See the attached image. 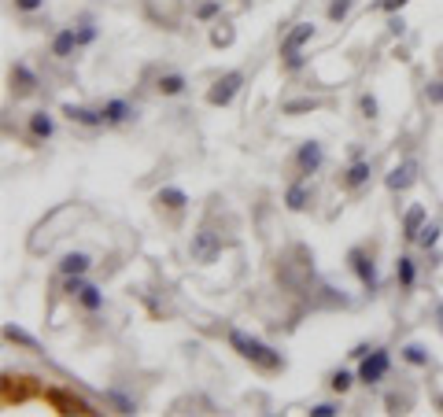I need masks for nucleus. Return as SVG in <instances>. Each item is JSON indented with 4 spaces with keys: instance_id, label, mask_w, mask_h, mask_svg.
Here are the masks:
<instances>
[{
    "instance_id": "1",
    "label": "nucleus",
    "mask_w": 443,
    "mask_h": 417,
    "mask_svg": "<svg viewBox=\"0 0 443 417\" xmlns=\"http://www.w3.org/2000/svg\"><path fill=\"white\" fill-rule=\"evenodd\" d=\"M229 344H233V351L240 358H248V362H255L259 370H281L285 365V358L277 355L273 347H266L262 340H255V336H248V332H240V329H229Z\"/></svg>"
},
{
    "instance_id": "2",
    "label": "nucleus",
    "mask_w": 443,
    "mask_h": 417,
    "mask_svg": "<svg viewBox=\"0 0 443 417\" xmlns=\"http://www.w3.org/2000/svg\"><path fill=\"white\" fill-rule=\"evenodd\" d=\"M240 85H244V74H240V71L222 74L218 82L207 89V104H211V107H225V104H233V96L240 92Z\"/></svg>"
},
{
    "instance_id": "3",
    "label": "nucleus",
    "mask_w": 443,
    "mask_h": 417,
    "mask_svg": "<svg viewBox=\"0 0 443 417\" xmlns=\"http://www.w3.org/2000/svg\"><path fill=\"white\" fill-rule=\"evenodd\" d=\"M388 370H391V355H388V347H373V351H366V355H362V365H358V380L377 384Z\"/></svg>"
},
{
    "instance_id": "4",
    "label": "nucleus",
    "mask_w": 443,
    "mask_h": 417,
    "mask_svg": "<svg viewBox=\"0 0 443 417\" xmlns=\"http://www.w3.org/2000/svg\"><path fill=\"white\" fill-rule=\"evenodd\" d=\"M189 255H192L196 262H215L218 255H222V236H218V233H211V229H200V233H192Z\"/></svg>"
},
{
    "instance_id": "5",
    "label": "nucleus",
    "mask_w": 443,
    "mask_h": 417,
    "mask_svg": "<svg viewBox=\"0 0 443 417\" xmlns=\"http://www.w3.org/2000/svg\"><path fill=\"white\" fill-rule=\"evenodd\" d=\"M351 270L358 274V281H362L366 292H377V266H373V259L366 251H358V248L351 251Z\"/></svg>"
},
{
    "instance_id": "6",
    "label": "nucleus",
    "mask_w": 443,
    "mask_h": 417,
    "mask_svg": "<svg viewBox=\"0 0 443 417\" xmlns=\"http://www.w3.org/2000/svg\"><path fill=\"white\" fill-rule=\"evenodd\" d=\"M310 37H314V23H295V30L281 41V56H285V59H288V56H300V48H303Z\"/></svg>"
},
{
    "instance_id": "7",
    "label": "nucleus",
    "mask_w": 443,
    "mask_h": 417,
    "mask_svg": "<svg viewBox=\"0 0 443 417\" xmlns=\"http://www.w3.org/2000/svg\"><path fill=\"white\" fill-rule=\"evenodd\" d=\"M414 181H418V163H414V159H406V163H399V167H396V170H391L388 178H384V185H388L391 192H403V188H410Z\"/></svg>"
},
{
    "instance_id": "8",
    "label": "nucleus",
    "mask_w": 443,
    "mask_h": 417,
    "mask_svg": "<svg viewBox=\"0 0 443 417\" xmlns=\"http://www.w3.org/2000/svg\"><path fill=\"white\" fill-rule=\"evenodd\" d=\"M321 163H325V152H321L318 140H307L303 148H300V155H295V167H300V174H314Z\"/></svg>"
},
{
    "instance_id": "9",
    "label": "nucleus",
    "mask_w": 443,
    "mask_h": 417,
    "mask_svg": "<svg viewBox=\"0 0 443 417\" xmlns=\"http://www.w3.org/2000/svg\"><path fill=\"white\" fill-rule=\"evenodd\" d=\"M63 115H67L71 122H78V126H89V130H96V126H107L104 111H93V107H78V104H67V107H63Z\"/></svg>"
},
{
    "instance_id": "10",
    "label": "nucleus",
    "mask_w": 443,
    "mask_h": 417,
    "mask_svg": "<svg viewBox=\"0 0 443 417\" xmlns=\"http://www.w3.org/2000/svg\"><path fill=\"white\" fill-rule=\"evenodd\" d=\"M100 111H104L107 126H126L129 119H137V107H134V104H126V100H107Z\"/></svg>"
},
{
    "instance_id": "11",
    "label": "nucleus",
    "mask_w": 443,
    "mask_h": 417,
    "mask_svg": "<svg viewBox=\"0 0 443 417\" xmlns=\"http://www.w3.org/2000/svg\"><path fill=\"white\" fill-rule=\"evenodd\" d=\"M74 48H78V30H74V26H63L59 34L52 37V56L71 59V56H74Z\"/></svg>"
},
{
    "instance_id": "12",
    "label": "nucleus",
    "mask_w": 443,
    "mask_h": 417,
    "mask_svg": "<svg viewBox=\"0 0 443 417\" xmlns=\"http://www.w3.org/2000/svg\"><path fill=\"white\" fill-rule=\"evenodd\" d=\"M52 133H56L52 115H48V111H34V115H30V137H34V140H48Z\"/></svg>"
},
{
    "instance_id": "13",
    "label": "nucleus",
    "mask_w": 443,
    "mask_h": 417,
    "mask_svg": "<svg viewBox=\"0 0 443 417\" xmlns=\"http://www.w3.org/2000/svg\"><path fill=\"white\" fill-rule=\"evenodd\" d=\"M89 266H93V259H89L85 251H71V255H63L59 274H63V277H71V274H85Z\"/></svg>"
},
{
    "instance_id": "14",
    "label": "nucleus",
    "mask_w": 443,
    "mask_h": 417,
    "mask_svg": "<svg viewBox=\"0 0 443 417\" xmlns=\"http://www.w3.org/2000/svg\"><path fill=\"white\" fill-rule=\"evenodd\" d=\"M421 226H425V207H410L406 218H403V236L406 240H418Z\"/></svg>"
},
{
    "instance_id": "15",
    "label": "nucleus",
    "mask_w": 443,
    "mask_h": 417,
    "mask_svg": "<svg viewBox=\"0 0 443 417\" xmlns=\"http://www.w3.org/2000/svg\"><path fill=\"white\" fill-rule=\"evenodd\" d=\"M396 277H399L403 288H414V281H418V266H414V259H410V255H399V262H396Z\"/></svg>"
},
{
    "instance_id": "16",
    "label": "nucleus",
    "mask_w": 443,
    "mask_h": 417,
    "mask_svg": "<svg viewBox=\"0 0 443 417\" xmlns=\"http://www.w3.org/2000/svg\"><path fill=\"white\" fill-rule=\"evenodd\" d=\"M285 203L292 207V211H303V207L310 203V188H307V185H300V181H295V185H288V192H285Z\"/></svg>"
},
{
    "instance_id": "17",
    "label": "nucleus",
    "mask_w": 443,
    "mask_h": 417,
    "mask_svg": "<svg viewBox=\"0 0 443 417\" xmlns=\"http://www.w3.org/2000/svg\"><path fill=\"white\" fill-rule=\"evenodd\" d=\"M11 82L19 85V92H30V89L37 85V78H34V71H30V67H23V63H15V67H11Z\"/></svg>"
},
{
    "instance_id": "18",
    "label": "nucleus",
    "mask_w": 443,
    "mask_h": 417,
    "mask_svg": "<svg viewBox=\"0 0 443 417\" xmlns=\"http://www.w3.org/2000/svg\"><path fill=\"white\" fill-rule=\"evenodd\" d=\"M366 181H370V163H351V170L343 174V185H348V188H358Z\"/></svg>"
},
{
    "instance_id": "19",
    "label": "nucleus",
    "mask_w": 443,
    "mask_h": 417,
    "mask_svg": "<svg viewBox=\"0 0 443 417\" xmlns=\"http://www.w3.org/2000/svg\"><path fill=\"white\" fill-rule=\"evenodd\" d=\"M159 92L163 96H182L185 92V78L182 74H163L159 78Z\"/></svg>"
},
{
    "instance_id": "20",
    "label": "nucleus",
    "mask_w": 443,
    "mask_h": 417,
    "mask_svg": "<svg viewBox=\"0 0 443 417\" xmlns=\"http://www.w3.org/2000/svg\"><path fill=\"white\" fill-rule=\"evenodd\" d=\"M155 200H159L163 207H174V211H182V207L189 203V196H185V192H182V188H163V192H159V196H155Z\"/></svg>"
},
{
    "instance_id": "21",
    "label": "nucleus",
    "mask_w": 443,
    "mask_h": 417,
    "mask_svg": "<svg viewBox=\"0 0 443 417\" xmlns=\"http://www.w3.org/2000/svg\"><path fill=\"white\" fill-rule=\"evenodd\" d=\"M78 299H81V307H85V310H100L104 307V292L96 284H85V292H81Z\"/></svg>"
},
{
    "instance_id": "22",
    "label": "nucleus",
    "mask_w": 443,
    "mask_h": 417,
    "mask_svg": "<svg viewBox=\"0 0 443 417\" xmlns=\"http://www.w3.org/2000/svg\"><path fill=\"white\" fill-rule=\"evenodd\" d=\"M314 107H321L318 96H303V100H288L285 104V115H303V111H314Z\"/></svg>"
},
{
    "instance_id": "23",
    "label": "nucleus",
    "mask_w": 443,
    "mask_h": 417,
    "mask_svg": "<svg viewBox=\"0 0 443 417\" xmlns=\"http://www.w3.org/2000/svg\"><path fill=\"white\" fill-rule=\"evenodd\" d=\"M436 240H439V226H436V222H425V226H421V233H418V240H414V244H421L425 251H429V248H436Z\"/></svg>"
},
{
    "instance_id": "24",
    "label": "nucleus",
    "mask_w": 443,
    "mask_h": 417,
    "mask_svg": "<svg viewBox=\"0 0 443 417\" xmlns=\"http://www.w3.org/2000/svg\"><path fill=\"white\" fill-rule=\"evenodd\" d=\"M4 336H8V340H15V344H23V347H30V351H37V340L30 332H23L19 325H4Z\"/></svg>"
},
{
    "instance_id": "25",
    "label": "nucleus",
    "mask_w": 443,
    "mask_h": 417,
    "mask_svg": "<svg viewBox=\"0 0 443 417\" xmlns=\"http://www.w3.org/2000/svg\"><path fill=\"white\" fill-rule=\"evenodd\" d=\"M403 358H406L410 365H429V351L418 347V344H406V347H403Z\"/></svg>"
},
{
    "instance_id": "26",
    "label": "nucleus",
    "mask_w": 443,
    "mask_h": 417,
    "mask_svg": "<svg viewBox=\"0 0 443 417\" xmlns=\"http://www.w3.org/2000/svg\"><path fill=\"white\" fill-rule=\"evenodd\" d=\"M351 4H355V0H333V4H329V19H333V23H340L343 15L351 11Z\"/></svg>"
},
{
    "instance_id": "27",
    "label": "nucleus",
    "mask_w": 443,
    "mask_h": 417,
    "mask_svg": "<svg viewBox=\"0 0 443 417\" xmlns=\"http://www.w3.org/2000/svg\"><path fill=\"white\" fill-rule=\"evenodd\" d=\"M351 380H355V377H351L348 370H340V373H333L329 384H333V392H348V388H351Z\"/></svg>"
},
{
    "instance_id": "28",
    "label": "nucleus",
    "mask_w": 443,
    "mask_h": 417,
    "mask_svg": "<svg viewBox=\"0 0 443 417\" xmlns=\"http://www.w3.org/2000/svg\"><path fill=\"white\" fill-rule=\"evenodd\" d=\"M63 288H67L71 296H81V292H85V277H81V274H71V277H67V284H63Z\"/></svg>"
},
{
    "instance_id": "29",
    "label": "nucleus",
    "mask_w": 443,
    "mask_h": 417,
    "mask_svg": "<svg viewBox=\"0 0 443 417\" xmlns=\"http://www.w3.org/2000/svg\"><path fill=\"white\" fill-rule=\"evenodd\" d=\"M229 41H233V30H222V23L211 30V44H229Z\"/></svg>"
},
{
    "instance_id": "30",
    "label": "nucleus",
    "mask_w": 443,
    "mask_h": 417,
    "mask_svg": "<svg viewBox=\"0 0 443 417\" xmlns=\"http://www.w3.org/2000/svg\"><path fill=\"white\" fill-rule=\"evenodd\" d=\"M310 413H314V417H336V413H340V406H336V403H318Z\"/></svg>"
},
{
    "instance_id": "31",
    "label": "nucleus",
    "mask_w": 443,
    "mask_h": 417,
    "mask_svg": "<svg viewBox=\"0 0 443 417\" xmlns=\"http://www.w3.org/2000/svg\"><path fill=\"white\" fill-rule=\"evenodd\" d=\"M425 96H429L432 104H443V82H432L429 89H425Z\"/></svg>"
},
{
    "instance_id": "32",
    "label": "nucleus",
    "mask_w": 443,
    "mask_h": 417,
    "mask_svg": "<svg viewBox=\"0 0 443 417\" xmlns=\"http://www.w3.org/2000/svg\"><path fill=\"white\" fill-rule=\"evenodd\" d=\"M89 41H96V26H89V23H85V26L78 30V44H89Z\"/></svg>"
},
{
    "instance_id": "33",
    "label": "nucleus",
    "mask_w": 443,
    "mask_h": 417,
    "mask_svg": "<svg viewBox=\"0 0 443 417\" xmlns=\"http://www.w3.org/2000/svg\"><path fill=\"white\" fill-rule=\"evenodd\" d=\"M358 107H362V115H366V119L377 115V100H373V96H362V100H358Z\"/></svg>"
},
{
    "instance_id": "34",
    "label": "nucleus",
    "mask_w": 443,
    "mask_h": 417,
    "mask_svg": "<svg viewBox=\"0 0 443 417\" xmlns=\"http://www.w3.org/2000/svg\"><path fill=\"white\" fill-rule=\"evenodd\" d=\"M45 4V0H15V8H19V11H37Z\"/></svg>"
},
{
    "instance_id": "35",
    "label": "nucleus",
    "mask_w": 443,
    "mask_h": 417,
    "mask_svg": "<svg viewBox=\"0 0 443 417\" xmlns=\"http://www.w3.org/2000/svg\"><path fill=\"white\" fill-rule=\"evenodd\" d=\"M406 0H381V11H399Z\"/></svg>"
},
{
    "instance_id": "36",
    "label": "nucleus",
    "mask_w": 443,
    "mask_h": 417,
    "mask_svg": "<svg viewBox=\"0 0 443 417\" xmlns=\"http://www.w3.org/2000/svg\"><path fill=\"white\" fill-rule=\"evenodd\" d=\"M215 11H218V4H215V0H211V4H203V8H200V19H211V15H215Z\"/></svg>"
},
{
    "instance_id": "37",
    "label": "nucleus",
    "mask_w": 443,
    "mask_h": 417,
    "mask_svg": "<svg viewBox=\"0 0 443 417\" xmlns=\"http://www.w3.org/2000/svg\"><path fill=\"white\" fill-rule=\"evenodd\" d=\"M439 410H443V395H439Z\"/></svg>"
}]
</instances>
